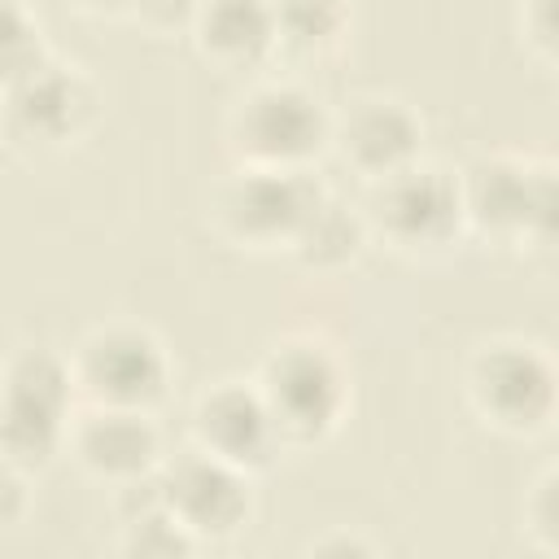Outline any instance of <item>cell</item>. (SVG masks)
I'll list each match as a JSON object with an SVG mask.
<instances>
[{
    "mask_svg": "<svg viewBox=\"0 0 559 559\" xmlns=\"http://www.w3.org/2000/svg\"><path fill=\"white\" fill-rule=\"evenodd\" d=\"M114 507H118L114 555H122V559H192L201 550L197 537L157 502L153 476L140 485L114 489Z\"/></svg>",
    "mask_w": 559,
    "mask_h": 559,
    "instance_id": "9a60e30c",
    "label": "cell"
},
{
    "mask_svg": "<svg viewBox=\"0 0 559 559\" xmlns=\"http://www.w3.org/2000/svg\"><path fill=\"white\" fill-rule=\"evenodd\" d=\"M463 402L489 432L507 441L546 437L559 415L555 354L515 332L476 341L463 358Z\"/></svg>",
    "mask_w": 559,
    "mask_h": 559,
    "instance_id": "3957f363",
    "label": "cell"
},
{
    "mask_svg": "<svg viewBox=\"0 0 559 559\" xmlns=\"http://www.w3.org/2000/svg\"><path fill=\"white\" fill-rule=\"evenodd\" d=\"M66 454L87 480L122 489L157 476V467L166 463V437L148 411L79 402L66 428Z\"/></svg>",
    "mask_w": 559,
    "mask_h": 559,
    "instance_id": "7c38bea8",
    "label": "cell"
},
{
    "mask_svg": "<svg viewBox=\"0 0 559 559\" xmlns=\"http://www.w3.org/2000/svg\"><path fill=\"white\" fill-rule=\"evenodd\" d=\"M301 555H310V559H349V555H380V542L376 537H367V533H358V528H328V533H319V537H310L306 546H301Z\"/></svg>",
    "mask_w": 559,
    "mask_h": 559,
    "instance_id": "603a6c76",
    "label": "cell"
},
{
    "mask_svg": "<svg viewBox=\"0 0 559 559\" xmlns=\"http://www.w3.org/2000/svg\"><path fill=\"white\" fill-rule=\"evenodd\" d=\"M323 188L328 183L314 170L231 166V175H223L210 192V227L240 253H288Z\"/></svg>",
    "mask_w": 559,
    "mask_h": 559,
    "instance_id": "ba28073f",
    "label": "cell"
},
{
    "mask_svg": "<svg viewBox=\"0 0 559 559\" xmlns=\"http://www.w3.org/2000/svg\"><path fill=\"white\" fill-rule=\"evenodd\" d=\"M66 358L83 406L157 415V406L170 397L175 384V362L166 341L135 319H105L87 328Z\"/></svg>",
    "mask_w": 559,
    "mask_h": 559,
    "instance_id": "52a82bcc",
    "label": "cell"
},
{
    "mask_svg": "<svg viewBox=\"0 0 559 559\" xmlns=\"http://www.w3.org/2000/svg\"><path fill=\"white\" fill-rule=\"evenodd\" d=\"M153 485H157V502L197 537L201 550L236 542L258 515V476L197 445L166 454Z\"/></svg>",
    "mask_w": 559,
    "mask_h": 559,
    "instance_id": "9c48e42d",
    "label": "cell"
},
{
    "mask_svg": "<svg viewBox=\"0 0 559 559\" xmlns=\"http://www.w3.org/2000/svg\"><path fill=\"white\" fill-rule=\"evenodd\" d=\"M459 201L467 240L507 253H537L555 245L559 223V166L546 153L485 148L459 170Z\"/></svg>",
    "mask_w": 559,
    "mask_h": 559,
    "instance_id": "6da1fadb",
    "label": "cell"
},
{
    "mask_svg": "<svg viewBox=\"0 0 559 559\" xmlns=\"http://www.w3.org/2000/svg\"><path fill=\"white\" fill-rule=\"evenodd\" d=\"M105 118V92L83 66H66L48 57L35 74L0 92V140L26 157V162H48L83 140Z\"/></svg>",
    "mask_w": 559,
    "mask_h": 559,
    "instance_id": "8992f818",
    "label": "cell"
},
{
    "mask_svg": "<svg viewBox=\"0 0 559 559\" xmlns=\"http://www.w3.org/2000/svg\"><path fill=\"white\" fill-rule=\"evenodd\" d=\"M253 389L284 441V450H319L328 445L354 402L349 362L341 349L314 332H284L275 336L258 367Z\"/></svg>",
    "mask_w": 559,
    "mask_h": 559,
    "instance_id": "7a4b0ae2",
    "label": "cell"
},
{
    "mask_svg": "<svg viewBox=\"0 0 559 559\" xmlns=\"http://www.w3.org/2000/svg\"><path fill=\"white\" fill-rule=\"evenodd\" d=\"M197 57L223 74H249L275 61V4L271 0H201L192 31Z\"/></svg>",
    "mask_w": 559,
    "mask_h": 559,
    "instance_id": "4fadbf2b",
    "label": "cell"
},
{
    "mask_svg": "<svg viewBox=\"0 0 559 559\" xmlns=\"http://www.w3.org/2000/svg\"><path fill=\"white\" fill-rule=\"evenodd\" d=\"M61 4L87 22H127V0H61Z\"/></svg>",
    "mask_w": 559,
    "mask_h": 559,
    "instance_id": "cb8c5ba5",
    "label": "cell"
},
{
    "mask_svg": "<svg viewBox=\"0 0 559 559\" xmlns=\"http://www.w3.org/2000/svg\"><path fill=\"white\" fill-rule=\"evenodd\" d=\"M52 57L48 35L26 0H0V92L35 74Z\"/></svg>",
    "mask_w": 559,
    "mask_h": 559,
    "instance_id": "ac0fdd59",
    "label": "cell"
},
{
    "mask_svg": "<svg viewBox=\"0 0 559 559\" xmlns=\"http://www.w3.org/2000/svg\"><path fill=\"white\" fill-rule=\"evenodd\" d=\"M201 0H127V22L148 39H179L192 31Z\"/></svg>",
    "mask_w": 559,
    "mask_h": 559,
    "instance_id": "44dd1931",
    "label": "cell"
},
{
    "mask_svg": "<svg viewBox=\"0 0 559 559\" xmlns=\"http://www.w3.org/2000/svg\"><path fill=\"white\" fill-rule=\"evenodd\" d=\"M358 210L367 218L371 245H384L406 262H424V266L445 262L467 240L454 170L424 157L397 175L367 183Z\"/></svg>",
    "mask_w": 559,
    "mask_h": 559,
    "instance_id": "5b68a950",
    "label": "cell"
},
{
    "mask_svg": "<svg viewBox=\"0 0 559 559\" xmlns=\"http://www.w3.org/2000/svg\"><path fill=\"white\" fill-rule=\"evenodd\" d=\"M332 144V109L314 87L288 74L253 79L223 114V148L231 166L314 170Z\"/></svg>",
    "mask_w": 559,
    "mask_h": 559,
    "instance_id": "277c9868",
    "label": "cell"
},
{
    "mask_svg": "<svg viewBox=\"0 0 559 559\" xmlns=\"http://www.w3.org/2000/svg\"><path fill=\"white\" fill-rule=\"evenodd\" d=\"M345 4H354V0H345Z\"/></svg>",
    "mask_w": 559,
    "mask_h": 559,
    "instance_id": "d4e9b609",
    "label": "cell"
},
{
    "mask_svg": "<svg viewBox=\"0 0 559 559\" xmlns=\"http://www.w3.org/2000/svg\"><path fill=\"white\" fill-rule=\"evenodd\" d=\"M520 537L542 559L559 555V467L555 463H546L520 498Z\"/></svg>",
    "mask_w": 559,
    "mask_h": 559,
    "instance_id": "d6986e66",
    "label": "cell"
},
{
    "mask_svg": "<svg viewBox=\"0 0 559 559\" xmlns=\"http://www.w3.org/2000/svg\"><path fill=\"white\" fill-rule=\"evenodd\" d=\"M66 428L70 415L0 393V459L22 467L26 476L48 472L66 454Z\"/></svg>",
    "mask_w": 559,
    "mask_h": 559,
    "instance_id": "e0dca14e",
    "label": "cell"
},
{
    "mask_svg": "<svg viewBox=\"0 0 559 559\" xmlns=\"http://www.w3.org/2000/svg\"><path fill=\"white\" fill-rule=\"evenodd\" d=\"M367 245H371V231H367L362 210L354 201H345L341 192L323 188V197L306 214V223L293 236L284 258H293L310 275H345L362 262Z\"/></svg>",
    "mask_w": 559,
    "mask_h": 559,
    "instance_id": "5bb4252c",
    "label": "cell"
},
{
    "mask_svg": "<svg viewBox=\"0 0 559 559\" xmlns=\"http://www.w3.org/2000/svg\"><path fill=\"white\" fill-rule=\"evenodd\" d=\"M188 441L249 476H266L288 454L249 376H223L192 397Z\"/></svg>",
    "mask_w": 559,
    "mask_h": 559,
    "instance_id": "8fae6325",
    "label": "cell"
},
{
    "mask_svg": "<svg viewBox=\"0 0 559 559\" xmlns=\"http://www.w3.org/2000/svg\"><path fill=\"white\" fill-rule=\"evenodd\" d=\"M31 480H35V476H26L22 467H13V463H4V459H0V533H9V528H17V524H26L31 502H35Z\"/></svg>",
    "mask_w": 559,
    "mask_h": 559,
    "instance_id": "7402d4cb",
    "label": "cell"
},
{
    "mask_svg": "<svg viewBox=\"0 0 559 559\" xmlns=\"http://www.w3.org/2000/svg\"><path fill=\"white\" fill-rule=\"evenodd\" d=\"M424 118L406 96L393 92H358L341 109H332V144L328 153L367 188L384 175L406 170L424 157Z\"/></svg>",
    "mask_w": 559,
    "mask_h": 559,
    "instance_id": "30bf717a",
    "label": "cell"
},
{
    "mask_svg": "<svg viewBox=\"0 0 559 559\" xmlns=\"http://www.w3.org/2000/svg\"><path fill=\"white\" fill-rule=\"evenodd\" d=\"M515 44L520 52L542 70L555 74L559 66V22H555V0H515Z\"/></svg>",
    "mask_w": 559,
    "mask_h": 559,
    "instance_id": "ffe728a7",
    "label": "cell"
},
{
    "mask_svg": "<svg viewBox=\"0 0 559 559\" xmlns=\"http://www.w3.org/2000/svg\"><path fill=\"white\" fill-rule=\"evenodd\" d=\"M275 4V57L293 66L332 61L354 22V4L345 0H271Z\"/></svg>",
    "mask_w": 559,
    "mask_h": 559,
    "instance_id": "2e32d148",
    "label": "cell"
}]
</instances>
